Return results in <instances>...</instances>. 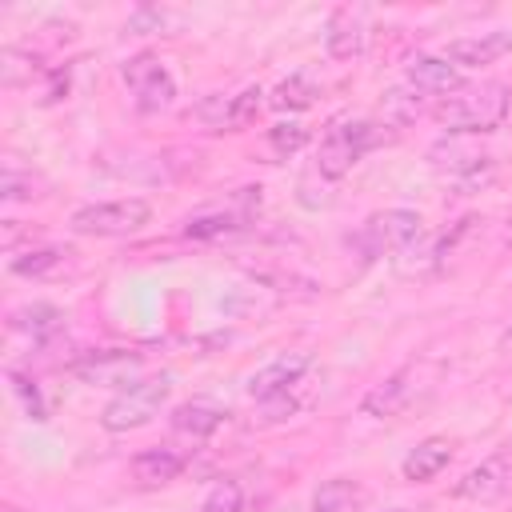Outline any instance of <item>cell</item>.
Here are the masks:
<instances>
[{"instance_id": "6da1fadb", "label": "cell", "mask_w": 512, "mask_h": 512, "mask_svg": "<svg viewBox=\"0 0 512 512\" xmlns=\"http://www.w3.org/2000/svg\"><path fill=\"white\" fill-rule=\"evenodd\" d=\"M512 116V88L508 84H480L460 96L436 104V120L456 136H480L500 128Z\"/></svg>"}, {"instance_id": "7a4b0ae2", "label": "cell", "mask_w": 512, "mask_h": 512, "mask_svg": "<svg viewBox=\"0 0 512 512\" xmlns=\"http://www.w3.org/2000/svg\"><path fill=\"white\" fill-rule=\"evenodd\" d=\"M376 140H380V132H376V124H368V120H340V124H332V128L324 132V140H320V152H316L320 176H324V180L348 176V172L364 160V152L376 148Z\"/></svg>"}, {"instance_id": "3957f363", "label": "cell", "mask_w": 512, "mask_h": 512, "mask_svg": "<svg viewBox=\"0 0 512 512\" xmlns=\"http://www.w3.org/2000/svg\"><path fill=\"white\" fill-rule=\"evenodd\" d=\"M172 392V380L168 376H152V380H136L132 388H124L116 400L104 404L100 412V424L108 432H132V428H144L160 416L164 400Z\"/></svg>"}, {"instance_id": "277c9868", "label": "cell", "mask_w": 512, "mask_h": 512, "mask_svg": "<svg viewBox=\"0 0 512 512\" xmlns=\"http://www.w3.org/2000/svg\"><path fill=\"white\" fill-rule=\"evenodd\" d=\"M152 220V204L140 196H124V200H100V204H84L72 212V232L80 236H132Z\"/></svg>"}, {"instance_id": "5b68a950", "label": "cell", "mask_w": 512, "mask_h": 512, "mask_svg": "<svg viewBox=\"0 0 512 512\" xmlns=\"http://www.w3.org/2000/svg\"><path fill=\"white\" fill-rule=\"evenodd\" d=\"M420 228H424V220L412 208H384V212H372L360 224L356 248L364 252V260H376V256H388V252L408 248L420 236Z\"/></svg>"}, {"instance_id": "8992f818", "label": "cell", "mask_w": 512, "mask_h": 512, "mask_svg": "<svg viewBox=\"0 0 512 512\" xmlns=\"http://www.w3.org/2000/svg\"><path fill=\"white\" fill-rule=\"evenodd\" d=\"M72 376L92 384V388H132L136 380H144V352H136V348H96V352H84L72 364Z\"/></svg>"}, {"instance_id": "52a82bcc", "label": "cell", "mask_w": 512, "mask_h": 512, "mask_svg": "<svg viewBox=\"0 0 512 512\" xmlns=\"http://www.w3.org/2000/svg\"><path fill=\"white\" fill-rule=\"evenodd\" d=\"M120 76H124V84H128V92H132V104H136L140 112H160V108H168L172 96H176L172 72H168L164 60L152 56V52L132 56V60L120 68Z\"/></svg>"}, {"instance_id": "ba28073f", "label": "cell", "mask_w": 512, "mask_h": 512, "mask_svg": "<svg viewBox=\"0 0 512 512\" xmlns=\"http://www.w3.org/2000/svg\"><path fill=\"white\" fill-rule=\"evenodd\" d=\"M428 156H432L436 172H444L448 180H456L464 188H476L492 176V156L480 152L476 144H464V136H456V132H448V140H436Z\"/></svg>"}, {"instance_id": "9c48e42d", "label": "cell", "mask_w": 512, "mask_h": 512, "mask_svg": "<svg viewBox=\"0 0 512 512\" xmlns=\"http://www.w3.org/2000/svg\"><path fill=\"white\" fill-rule=\"evenodd\" d=\"M260 108H264V88L248 84V88H240V92H212V96L196 108V116H200L212 132H240V128H248V124L256 120Z\"/></svg>"}, {"instance_id": "30bf717a", "label": "cell", "mask_w": 512, "mask_h": 512, "mask_svg": "<svg viewBox=\"0 0 512 512\" xmlns=\"http://www.w3.org/2000/svg\"><path fill=\"white\" fill-rule=\"evenodd\" d=\"M508 488H512V456H508V448H504V452H496V456L480 460L476 468H468V472L456 480L452 496H456V500H476V504H488V500L504 496Z\"/></svg>"}, {"instance_id": "8fae6325", "label": "cell", "mask_w": 512, "mask_h": 512, "mask_svg": "<svg viewBox=\"0 0 512 512\" xmlns=\"http://www.w3.org/2000/svg\"><path fill=\"white\" fill-rule=\"evenodd\" d=\"M308 368H312V356H308V352H284V356L268 360L264 368H256V372L248 376V396L260 404V400L296 392V384L304 380Z\"/></svg>"}, {"instance_id": "7c38bea8", "label": "cell", "mask_w": 512, "mask_h": 512, "mask_svg": "<svg viewBox=\"0 0 512 512\" xmlns=\"http://www.w3.org/2000/svg\"><path fill=\"white\" fill-rule=\"evenodd\" d=\"M416 396V372L412 368H400L392 376H384L380 384H372L360 400V412L372 416V420H388V416H400Z\"/></svg>"}, {"instance_id": "4fadbf2b", "label": "cell", "mask_w": 512, "mask_h": 512, "mask_svg": "<svg viewBox=\"0 0 512 512\" xmlns=\"http://www.w3.org/2000/svg\"><path fill=\"white\" fill-rule=\"evenodd\" d=\"M504 52H512V36H508V32H480V36H460V40H448L440 56L464 72V68H484V64H496Z\"/></svg>"}, {"instance_id": "5bb4252c", "label": "cell", "mask_w": 512, "mask_h": 512, "mask_svg": "<svg viewBox=\"0 0 512 512\" xmlns=\"http://www.w3.org/2000/svg\"><path fill=\"white\" fill-rule=\"evenodd\" d=\"M404 84L424 92V96H444L448 100V92H456L464 84V76L444 56H412L408 68H404Z\"/></svg>"}, {"instance_id": "9a60e30c", "label": "cell", "mask_w": 512, "mask_h": 512, "mask_svg": "<svg viewBox=\"0 0 512 512\" xmlns=\"http://www.w3.org/2000/svg\"><path fill=\"white\" fill-rule=\"evenodd\" d=\"M324 44H328V56H336V60H352V56H360L364 44H368L364 12H360V8H336V12L328 16Z\"/></svg>"}, {"instance_id": "2e32d148", "label": "cell", "mask_w": 512, "mask_h": 512, "mask_svg": "<svg viewBox=\"0 0 512 512\" xmlns=\"http://www.w3.org/2000/svg\"><path fill=\"white\" fill-rule=\"evenodd\" d=\"M228 420V412L212 400H188V404H176L168 424L176 436H188V440H208L212 432H220Z\"/></svg>"}, {"instance_id": "e0dca14e", "label": "cell", "mask_w": 512, "mask_h": 512, "mask_svg": "<svg viewBox=\"0 0 512 512\" xmlns=\"http://www.w3.org/2000/svg\"><path fill=\"white\" fill-rule=\"evenodd\" d=\"M448 460H452V440L428 436V440H420V444L404 456L400 476H404L408 484H428V480H436V476L448 468Z\"/></svg>"}, {"instance_id": "ac0fdd59", "label": "cell", "mask_w": 512, "mask_h": 512, "mask_svg": "<svg viewBox=\"0 0 512 512\" xmlns=\"http://www.w3.org/2000/svg\"><path fill=\"white\" fill-rule=\"evenodd\" d=\"M184 468H188V456L176 452V448H144L140 456H132V476H136V484H144V488L172 484Z\"/></svg>"}, {"instance_id": "d6986e66", "label": "cell", "mask_w": 512, "mask_h": 512, "mask_svg": "<svg viewBox=\"0 0 512 512\" xmlns=\"http://www.w3.org/2000/svg\"><path fill=\"white\" fill-rule=\"evenodd\" d=\"M368 500L364 484L348 480V476H332L312 492V512H360Z\"/></svg>"}, {"instance_id": "ffe728a7", "label": "cell", "mask_w": 512, "mask_h": 512, "mask_svg": "<svg viewBox=\"0 0 512 512\" xmlns=\"http://www.w3.org/2000/svg\"><path fill=\"white\" fill-rule=\"evenodd\" d=\"M316 96H320V80L308 76V72H292L288 80H280V84L272 88L268 104H272L276 112H300V108L316 104Z\"/></svg>"}, {"instance_id": "44dd1931", "label": "cell", "mask_w": 512, "mask_h": 512, "mask_svg": "<svg viewBox=\"0 0 512 512\" xmlns=\"http://www.w3.org/2000/svg\"><path fill=\"white\" fill-rule=\"evenodd\" d=\"M68 248H56V244H44V248H28L20 256H12V272L16 276H28V280H44V276H56L64 264H68Z\"/></svg>"}, {"instance_id": "7402d4cb", "label": "cell", "mask_w": 512, "mask_h": 512, "mask_svg": "<svg viewBox=\"0 0 512 512\" xmlns=\"http://www.w3.org/2000/svg\"><path fill=\"white\" fill-rule=\"evenodd\" d=\"M244 220H248V212H236V208H228V212L224 208L220 212H200V216H192L184 224V236L188 240H220V236L244 228Z\"/></svg>"}, {"instance_id": "603a6c76", "label": "cell", "mask_w": 512, "mask_h": 512, "mask_svg": "<svg viewBox=\"0 0 512 512\" xmlns=\"http://www.w3.org/2000/svg\"><path fill=\"white\" fill-rule=\"evenodd\" d=\"M12 328L32 332V340H48L64 328V312L56 304H28V308L12 312Z\"/></svg>"}, {"instance_id": "cb8c5ba5", "label": "cell", "mask_w": 512, "mask_h": 512, "mask_svg": "<svg viewBox=\"0 0 512 512\" xmlns=\"http://www.w3.org/2000/svg\"><path fill=\"white\" fill-rule=\"evenodd\" d=\"M200 512H244V484H240L236 476L216 480V484L204 492Z\"/></svg>"}, {"instance_id": "d4e9b609", "label": "cell", "mask_w": 512, "mask_h": 512, "mask_svg": "<svg viewBox=\"0 0 512 512\" xmlns=\"http://www.w3.org/2000/svg\"><path fill=\"white\" fill-rule=\"evenodd\" d=\"M304 144H308V128L304 124H276V128H268V148L276 156H292Z\"/></svg>"}, {"instance_id": "484cf974", "label": "cell", "mask_w": 512, "mask_h": 512, "mask_svg": "<svg viewBox=\"0 0 512 512\" xmlns=\"http://www.w3.org/2000/svg\"><path fill=\"white\" fill-rule=\"evenodd\" d=\"M256 408H260V420H264V424H280V420H288V416L300 412V400H296V392H284V396L260 400Z\"/></svg>"}, {"instance_id": "4316f807", "label": "cell", "mask_w": 512, "mask_h": 512, "mask_svg": "<svg viewBox=\"0 0 512 512\" xmlns=\"http://www.w3.org/2000/svg\"><path fill=\"white\" fill-rule=\"evenodd\" d=\"M0 196L4 200H32V172H20L16 164L4 168V184H0Z\"/></svg>"}, {"instance_id": "83f0119b", "label": "cell", "mask_w": 512, "mask_h": 512, "mask_svg": "<svg viewBox=\"0 0 512 512\" xmlns=\"http://www.w3.org/2000/svg\"><path fill=\"white\" fill-rule=\"evenodd\" d=\"M8 380H12V392L24 400L28 416H32V420H44V416H48V408H44V400H40V388H36L32 380H24L20 372H8Z\"/></svg>"}, {"instance_id": "f1b7e54d", "label": "cell", "mask_w": 512, "mask_h": 512, "mask_svg": "<svg viewBox=\"0 0 512 512\" xmlns=\"http://www.w3.org/2000/svg\"><path fill=\"white\" fill-rule=\"evenodd\" d=\"M500 344H504V352H512V320H508V328H504V336H500Z\"/></svg>"}, {"instance_id": "f546056e", "label": "cell", "mask_w": 512, "mask_h": 512, "mask_svg": "<svg viewBox=\"0 0 512 512\" xmlns=\"http://www.w3.org/2000/svg\"><path fill=\"white\" fill-rule=\"evenodd\" d=\"M388 512H404V508H388Z\"/></svg>"}, {"instance_id": "4dcf8cb0", "label": "cell", "mask_w": 512, "mask_h": 512, "mask_svg": "<svg viewBox=\"0 0 512 512\" xmlns=\"http://www.w3.org/2000/svg\"><path fill=\"white\" fill-rule=\"evenodd\" d=\"M508 456H512V444H508Z\"/></svg>"}]
</instances>
